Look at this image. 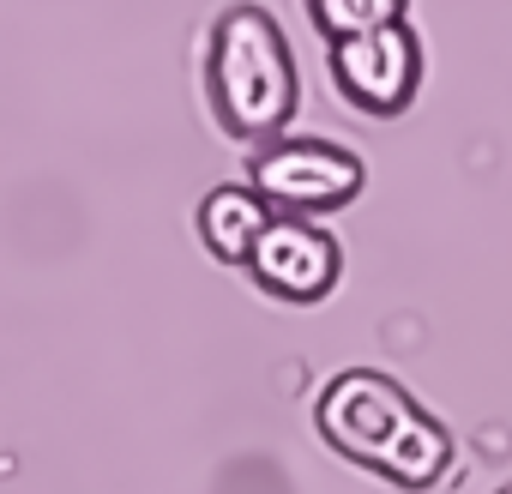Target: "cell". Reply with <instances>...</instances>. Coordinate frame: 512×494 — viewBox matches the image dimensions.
I'll return each mask as SVG.
<instances>
[{
    "mask_svg": "<svg viewBox=\"0 0 512 494\" xmlns=\"http://www.w3.org/2000/svg\"><path fill=\"white\" fill-rule=\"evenodd\" d=\"M320 434L344 458L392 476L398 488H428L452 458L446 428L428 410H416V398L398 380L374 368H350L320 392Z\"/></svg>",
    "mask_w": 512,
    "mask_h": 494,
    "instance_id": "obj_1",
    "label": "cell"
},
{
    "mask_svg": "<svg viewBox=\"0 0 512 494\" xmlns=\"http://www.w3.org/2000/svg\"><path fill=\"white\" fill-rule=\"evenodd\" d=\"M211 109L235 139H272L296 115V61L266 7H229L211 25Z\"/></svg>",
    "mask_w": 512,
    "mask_h": 494,
    "instance_id": "obj_2",
    "label": "cell"
},
{
    "mask_svg": "<svg viewBox=\"0 0 512 494\" xmlns=\"http://www.w3.org/2000/svg\"><path fill=\"white\" fill-rule=\"evenodd\" d=\"M247 187L284 217L338 211L362 193V157L344 145H326V139H266L253 151Z\"/></svg>",
    "mask_w": 512,
    "mask_h": 494,
    "instance_id": "obj_3",
    "label": "cell"
},
{
    "mask_svg": "<svg viewBox=\"0 0 512 494\" xmlns=\"http://www.w3.org/2000/svg\"><path fill=\"white\" fill-rule=\"evenodd\" d=\"M332 79L356 109L398 115L422 85V49L404 31V19L380 25V31H362V37H338L332 43Z\"/></svg>",
    "mask_w": 512,
    "mask_h": 494,
    "instance_id": "obj_4",
    "label": "cell"
},
{
    "mask_svg": "<svg viewBox=\"0 0 512 494\" xmlns=\"http://www.w3.org/2000/svg\"><path fill=\"white\" fill-rule=\"evenodd\" d=\"M241 266L260 278V290H272L284 302H320L344 272L338 241L326 229H314L308 217H272Z\"/></svg>",
    "mask_w": 512,
    "mask_h": 494,
    "instance_id": "obj_5",
    "label": "cell"
},
{
    "mask_svg": "<svg viewBox=\"0 0 512 494\" xmlns=\"http://www.w3.org/2000/svg\"><path fill=\"white\" fill-rule=\"evenodd\" d=\"M266 223H272V205L253 187H211L199 199V241L229 266H241L253 254V241H260Z\"/></svg>",
    "mask_w": 512,
    "mask_h": 494,
    "instance_id": "obj_6",
    "label": "cell"
},
{
    "mask_svg": "<svg viewBox=\"0 0 512 494\" xmlns=\"http://www.w3.org/2000/svg\"><path fill=\"white\" fill-rule=\"evenodd\" d=\"M314 25L338 43V37H362V31H380V25H398L404 19V0H308Z\"/></svg>",
    "mask_w": 512,
    "mask_h": 494,
    "instance_id": "obj_7",
    "label": "cell"
},
{
    "mask_svg": "<svg viewBox=\"0 0 512 494\" xmlns=\"http://www.w3.org/2000/svg\"><path fill=\"white\" fill-rule=\"evenodd\" d=\"M500 494H512V482H506V488H500Z\"/></svg>",
    "mask_w": 512,
    "mask_h": 494,
    "instance_id": "obj_8",
    "label": "cell"
}]
</instances>
